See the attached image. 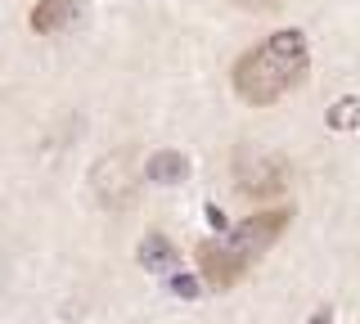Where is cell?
Segmentation results:
<instances>
[{"label":"cell","instance_id":"6da1fadb","mask_svg":"<svg viewBox=\"0 0 360 324\" xmlns=\"http://www.w3.org/2000/svg\"><path fill=\"white\" fill-rule=\"evenodd\" d=\"M307 63H311L307 37L292 27L275 32L234 63V91H239L243 104H275L279 95H288L307 77Z\"/></svg>","mask_w":360,"mask_h":324},{"label":"cell","instance_id":"7a4b0ae2","mask_svg":"<svg viewBox=\"0 0 360 324\" xmlns=\"http://www.w3.org/2000/svg\"><path fill=\"white\" fill-rule=\"evenodd\" d=\"M140 181H144V162H135L131 149H112L90 167V194H95L99 207H112V212L135 203Z\"/></svg>","mask_w":360,"mask_h":324},{"label":"cell","instance_id":"3957f363","mask_svg":"<svg viewBox=\"0 0 360 324\" xmlns=\"http://www.w3.org/2000/svg\"><path fill=\"white\" fill-rule=\"evenodd\" d=\"M234 185L252 198H275L288 185V162L279 153H262V149H239L234 153Z\"/></svg>","mask_w":360,"mask_h":324},{"label":"cell","instance_id":"277c9868","mask_svg":"<svg viewBox=\"0 0 360 324\" xmlns=\"http://www.w3.org/2000/svg\"><path fill=\"white\" fill-rule=\"evenodd\" d=\"M288 221H292V212L288 207H275V212H257V216H248V221H239V226L230 230V239H225V248H230L239 261L252 271V261L262 257L270 243L279 239V234L288 230Z\"/></svg>","mask_w":360,"mask_h":324},{"label":"cell","instance_id":"5b68a950","mask_svg":"<svg viewBox=\"0 0 360 324\" xmlns=\"http://www.w3.org/2000/svg\"><path fill=\"white\" fill-rule=\"evenodd\" d=\"M198 266H202V279H207L212 288H234L248 275V266L225 248V243H202V248H198Z\"/></svg>","mask_w":360,"mask_h":324},{"label":"cell","instance_id":"8992f818","mask_svg":"<svg viewBox=\"0 0 360 324\" xmlns=\"http://www.w3.org/2000/svg\"><path fill=\"white\" fill-rule=\"evenodd\" d=\"M77 14H82V0H37L32 5V32H41V37L63 32L77 23Z\"/></svg>","mask_w":360,"mask_h":324},{"label":"cell","instance_id":"52a82bcc","mask_svg":"<svg viewBox=\"0 0 360 324\" xmlns=\"http://www.w3.org/2000/svg\"><path fill=\"white\" fill-rule=\"evenodd\" d=\"M189 176V158L180 149H158L144 158V181H153V185H180Z\"/></svg>","mask_w":360,"mask_h":324},{"label":"cell","instance_id":"ba28073f","mask_svg":"<svg viewBox=\"0 0 360 324\" xmlns=\"http://www.w3.org/2000/svg\"><path fill=\"white\" fill-rule=\"evenodd\" d=\"M140 266L144 271H153V275H176V266H180V252L172 248V239L167 234H144V243H140Z\"/></svg>","mask_w":360,"mask_h":324},{"label":"cell","instance_id":"9c48e42d","mask_svg":"<svg viewBox=\"0 0 360 324\" xmlns=\"http://www.w3.org/2000/svg\"><path fill=\"white\" fill-rule=\"evenodd\" d=\"M329 127H333V131H356V127H360V99H356V95H347V99H338V104H329Z\"/></svg>","mask_w":360,"mask_h":324},{"label":"cell","instance_id":"30bf717a","mask_svg":"<svg viewBox=\"0 0 360 324\" xmlns=\"http://www.w3.org/2000/svg\"><path fill=\"white\" fill-rule=\"evenodd\" d=\"M172 288L180 297H198V279L194 275H172Z\"/></svg>","mask_w":360,"mask_h":324},{"label":"cell","instance_id":"8fae6325","mask_svg":"<svg viewBox=\"0 0 360 324\" xmlns=\"http://www.w3.org/2000/svg\"><path fill=\"white\" fill-rule=\"evenodd\" d=\"M234 5H243V9H279L284 0H234Z\"/></svg>","mask_w":360,"mask_h":324},{"label":"cell","instance_id":"7c38bea8","mask_svg":"<svg viewBox=\"0 0 360 324\" xmlns=\"http://www.w3.org/2000/svg\"><path fill=\"white\" fill-rule=\"evenodd\" d=\"M333 320V311L329 306H324V311H315V316H311V324H329Z\"/></svg>","mask_w":360,"mask_h":324}]
</instances>
